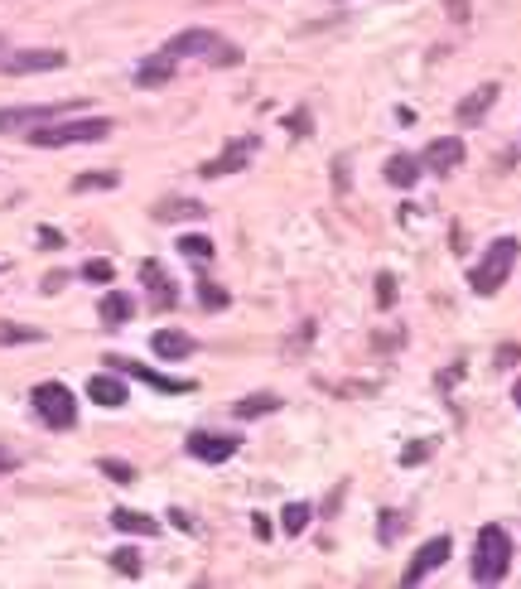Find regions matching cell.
Instances as JSON below:
<instances>
[{"label": "cell", "mask_w": 521, "mask_h": 589, "mask_svg": "<svg viewBox=\"0 0 521 589\" xmlns=\"http://www.w3.org/2000/svg\"><path fill=\"white\" fill-rule=\"evenodd\" d=\"M111 527L126 536H160V522L145 517V512H136V507H116V512H111Z\"/></svg>", "instance_id": "19"}, {"label": "cell", "mask_w": 521, "mask_h": 589, "mask_svg": "<svg viewBox=\"0 0 521 589\" xmlns=\"http://www.w3.org/2000/svg\"><path fill=\"white\" fill-rule=\"evenodd\" d=\"M0 343H39V329H25V324H0Z\"/></svg>", "instance_id": "26"}, {"label": "cell", "mask_w": 521, "mask_h": 589, "mask_svg": "<svg viewBox=\"0 0 521 589\" xmlns=\"http://www.w3.org/2000/svg\"><path fill=\"white\" fill-rule=\"evenodd\" d=\"M0 469H10V454H5V449H0Z\"/></svg>", "instance_id": "35"}, {"label": "cell", "mask_w": 521, "mask_h": 589, "mask_svg": "<svg viewBox=\"0 0 521 589\" xmlns=\"http://www.w3.org/2000/svg\"><path fill=\"white\" fill-rule=\"evenodd\" d=\"M430 454V445H411V449H401V464H420Z\"/></svg>", "instance_id": "33"}, {"label": "cell", "mask_w": 521, "mask_h": 589, "mask_svg": "<svg viewBox=\"0 0 521 589\" xmlns=\"http://www.w3.org/2000/svg\"><path fill=\"white\" fill-rule=\"evenodd\" d=\"M87 401H97V406L116 411V406H126L131 396H126V382H121V377H111V372H97V377L87 382Z\"/></svg>", "instance_id": "15"}, {"label": "cell", "mask_w": 521, "mask_h": 589, "mask_svg": "<svg viewBox=\"0 0 521 589\" xmlns=\"http://www.w3.org/2000/svg\"><path fill=\"white\" fill-rule=\"evenodd\" d=\"M237 449H242V440L237 435H222V430H193L189 435V454L203 459V464H227Z\"/></svg>", "instance_id": "9"}, {"label": "cell", "mask_w": 521, "mask_h": 589, "mask_svg": "<svg viewBox=\"0 0 521 589\" xmlns=\"http://www.w3.org/2000/svg\"><path fill=\"white\" fill-rule=\"evenodd\" d=\"M449 556H454V541H449V536H430V541H425V546L411 556L406 575H401V585H420V580H425V575H435Z\"/></svg>", "instance_id": "8"}, {"label": "cell", "mask_w": 521, "mask_h": 589, "mask_svg": "<svg viewBox=\"0 0 521 589\" xmlns=\"http://www.w3.org/2000/svg\"><path fill=\"white\" fill-rule=\"evenodd\" d=\"M116 372H126V377H140L145 387H155V392H193V382H179V377H160V372H150V367H140V363H131V358H116L111 353L107 358Z\"/></svg>", "instance_id": "12"}, {"label": "cell", "mask_w": 521, "mask_h": 589, "mask_svg": "<svg viewBox=\"0 0 521 589\" xmlns=\"http://www.w3.org/2000/svg\"><path fill=\"white\" fill-rule=\"evenodd\" d=\"M497 92H502V87H497V83H483V87H473V92H468L464 102H459V126H478L483 116L493 112Z\"/></svg>", "instance_id": "14"}, {"label": "cell", "mask_w": 521, "mask_h": 589, "mask_svg": "<svg viewBox=\"0 0 521 589\" xmlns=\"http://www.w3.org/2000/svg\"><path fill=\"white\" fill-rule=\"evenodd\" d=\"M111 565L121 570V575H140V556L131 546H121V551H111Z\"/></svg>", "instance_id": "28"}, {"label": "cell", "mask_w": 521, "mask_h": 589, "mask_svg": "<svg viewBox=\"0 0 521 589\" xmlns=\"http://www.w3.org/2000/svg\"><path fill=\"white\" fill-rule=\"evenodd\" d=\"M39 237H44V247H63V237H58L54 227H39Z\"/></svg>", "instance_id": "34"}, {"label": "cell", "mask_w": 521, "mask_h": 589, "mask_svg": "<svg viewBox=\"0 0 521 589\" xmlns=\"http://www.w3.org/2000/svg\"><path fill=\"white\" fill-rule=\"evenodd\" d=\"M309 517H314V507L309 503H290L285 512H280V527H285L290 536H300L304 527H309Z\"/></svg>", "instance_id": "23"}, {"label": "cell", "mask_w": 521, "mask_h": 589, "mask_svg": "<svg viewBox=\"0 0 521 589\" xmlns=\"http://www.w3.org/2000/svg\"><path fill=\"white\" fill-rule=\"evenodd\" d=\"M271 411H280V396H271V392H261V396H242V401H237V416H242V421L271 416Z\"/></svg>", "instance_id": "22"}, {"label": "cell", "mask_w": 521, "mask_h": 589, "mask_svg": "<svg viewBox=\"0 0 521 589\" xmlns=\"http://www.w3.org/2000/svg\"><path fill=\"white\" fill-rule=\"evenodd\" d=\"M83 276H87V281H97V285H107L111 276H116V271H111V261H87Z\"/></svg>", "instance_id": "30"}, {"label": "cell", "mask_w": 521, "mask_h": 589, "mask_svg": "<svg viewBox=\"0 0 521 589\" xmlns=\"http://www.w3.org/2000/svg\"><path fill=\"white\" fill-rule=\"evenodd\" d=\"M420 160H415V155H391V160H386V184H396V189H415V184H420Z\"/></svg>", "instance_id": "21"}, {"label": "cell", "mask_w": 521, "mask_h": 589, "mask_svg": "<svg viewBox=\"0 0 521 589\" xmlns=\"http://www.w3.org/2000/svg\"><path fill=\"white\" fill-rule=\"evenodd\" d=\"M150 348H155V353H160L165 363H179V358H189L198 343H193V338L184 334V329H160V334L150 338Z\"/></svg>", "instance_id": "17"}, {"label": "cell", "mask_w": 521, "mask_h": 589, "mask_svg": "<svg viewBox=\"0 0 521 589\" xmlns=\"http://www.w3.org/2000/svg\"><path fill=\"white\" fill-rule=\"evenodd\" d=\"M377 300H382V305H391V300H396V281H391V276H382V281H377Z\"/></svg>", "instance_id": "32"}, {"label": "cell", "mask_w": 521, "mask_h": 589, "mask_svg": "<svg viewBox=\"0 0 521 589\" xmlns=\"http://www.w3.org/2000/svg\"><path fill=\"white\" fill-rule=\"evenodd\" d=\"M169 58H198V63H213V68H237L242 49L232 39H222L218 29H184L165 44Z\"/></svg>", "instance_id": "1"}, {"label": "cell", "mask_w": 521, "mask_h": 589, "mask_svg": "<svg viewBox=\"0 0 521 589\" xmlns=\"http://www.w3.org/2000/svg\"><path fill=\"white\" fill-rule=\"evenodd\" d=\"M512 570V536L502 527H483L473 541V580L478 585H502Z\"/></svg>", "instance_id": "3"}, {"label": "cell", "mask_w": 521, "mask_h": 589, "mask_svg": "<svg viewBox=\"0 0 521 589\" xmlns=\"http://www.w3.org/2000/svg\"><path fill=\"white\" fill-rule=\"evenodd\" d=\"M97 314H102V324H107V329H121V324L136 314V300H131L126 290H107V295H102V305H97Z\"/></svg>", "instance_id": "18"}, {"label": "cell", "mask_w": 521, "mask_h": 589, "mask_svg": "<svg viewBox=\"0 0 521 589\" xmlns=\"http://www.w3.org/2000/svg\"><path fill=\"white\" fill-rule=\"evenodd\" d=\"M179 252L189 256V261H213V242L198 237V232H189V237H179Z\"/></svg>", "instance_id": "24"}, {"label": "cell", "mask_w": 521, "mask_h": 589, "mask_svg": "<svg viewBox=\"0 0 521 589\" xmlns=\"http://www.w3.org/2000/svg\"><path fill=\"white\" fill-rule=\"evenodd\" d=\"M102 474H107L111 483H136V469L121 464V459H102Z\"/></svg>", "instance_id": "27"}, {"label": "cell", "mask_w": 521, "mask_h": 589, "mask_svg": "<svg viewBox=\"0 0 521 589\" xmlns=\"http://www.w3.org/2000/svg\"><path fill=\"white\" fill-rule=\"evenodd\" d=\"M521 256V242L517 237H497L493 247L483 252V261L468 271V285H473V295H497L502 285H507V276H512V266H517Z\"/></svg>", "instance_id": "4"}, {"label": "cell", "mask_w": 521, "mask_h": 589, "mask_svg": "<svg viewBox=\"0 0 521 589\" xmlns=\"http://www.w3.org/2000/svg\"><path fill=\"white\" fill-rule=\"evenodd\" d=\"M29 145H39V150H63V145H97L111 136V121L107 116H78V121H44V126H34L25 131Z\"/></svg>", "instance_id": "2"}, {"label": "cell", "mask_w": 521, "mask_h": 589, "mask_svg": "<svg viewBox=\"0 0 521 589\" xmlns=\"http://www.w3.org/2000/svg\"><path fill=\"white\" fill-rule=\"evenodd\" d=\"M140 281L150 285V305L155 309H174L179 305V295H174V285H169L165 266L160 261H140Z\"/></svg>", "instance_id": "13"}, {"label": "cell", "mask_w": 521, "mask_h": 589, "mask_svg": "<svg viewBox=\"0 0 521 589\" xmlns=\"http://www.w3.org/2000/svg\"><path fill=\"white\" fill-rule=\"evenodd\" d=\"M251 155H256V136H242V141L227 145L218 160H208V165L198 169V174H203V179H218V174H237V169H247Z\"/></svg>", "instance_id": "10"}, {"label": "cell", "mask_w": 521, "mask_h": 589, "mask_svg": "<svg viewBox=\"0 0 521 589\" xmlns=\"http://www.w3.org/2000/svg\"><path fill=\"white\" fill-rule=\"evenodd\" d=\"M29 401H34V416L49 425V430H73L78 425V401H73V392L63 382H39L29 392Z\"/></svg>", "instance_id": "5"}, {"label": "cell", "mask_w": 521, "mask_h": 589, "mask_svg": "<svg viewBox=\"0 0 521 589\" xmlns=\"http://www.w3.org/2000/svg\"><path fill=\"white\" fill-rule=\"evenodd\" d=\"M73 107H83V102H49V107H0V131H5V136H10V131H34V126H44V121L68 116Z\"/></svg>", "instance_id": "6"}, {"label": "cell", "mask_w": 521, "mask_h": 589, "mask_svg": "<svg viewBox=\"0 0 521 589\" xmlns=\"http://www.w3.org/2000/svg\"><path fill=\"white\" fill-rule=\"evenodd\" d=\"M198 300H203V309H222V305H227V290H222V285H213V281H203V285H198Z\"/></svg>", "instance_id": "29"}, {"label": "cell", "mask_w": 521, "mask_h": 589, "mask_svg": "<svg viewBox=\"0 0 521 589\" xmlns=\"http://www.w3.org/2000/svg\"><path fill=\"white\" fill-rule=\"evenodd\" d=\"M208 208L198 203V198H165V203H155V218L160 223H193V218H203Z\"/></svg>", "instance_id": "20"}, {"label": "cell", "mask_w": 521, "mask_h": 589, "mask_svg": "<svg viewBox=\"0 0 521 589\" xmlns=\"http://www.w3.org/2000/svg\"><path fill=\"white\" fill-rule=\"evenodd\" d=\"M174 73H179V58H169L165 49H160V54H150V58H145V63L136 68V83H140V87H165Z\"/></svg>", "instance_id": "16"}, {"label": "cell", "mask_w": 521, "mask_h": 589, "mask_svg": "<svg viewBox=\"0 0 521 589\" xmlns=\"http://www.w3.org/2000/svg\"><path fill=\"white\" fill-rule=\"evenodd\" d=\"M420 165L435 169V174H449V169H459V165H464V141H459V136H439V141L425 145Z\"/></svg>", "instance_id": "11"}, {"label": "cell", "mask_w": 521, "mask_h": 589, "mask_svg": "<svg viewBox=\"0 0 521 589\" xmlns=\"http://www.w3.org/2000/svg\"><path fill=\"white\" fill-rule=\"evenodd\" d=\"M73 189H78V194H87V189H116V174H78V179H73Z\"/></svg>", "instance_id": "25"}, {"label": "cell", "mask_w": 521, "mask_h": 589, "mask_svg": "<svg viewBox=\"0 0 521 589\" xmlns=\"http://www.w3.org/2000/svg\"><path fill=\"white\" fill-rule=\"evenodd\" d=\"M401 532V512H382V541H396Z\"/></svg>", "instance_id": "31"}, {"label": "cell", "mask_w": 521, "mask_h": 589, "mask_svg": "<svg viewBox=\"0 0 521 589\" xmlns=\"http://www.w3.org/2000/svg\"><path fill=\"white\" fill-rule=\"evenodd\" d=\"M63 63H68V54H63V49H20V54L0 58V73L25 78V73H54V68H63Z\"/></svg>", "instance_id": "7"}]
</instances>
